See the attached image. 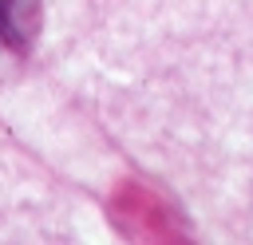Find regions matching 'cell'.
Masks as SVG:
<instances>
[{
  "mask_svg": "<svg viewBox=\"0 0 253 245\" xmlns=\"http://www.w3.org/2000/svg\"><path fill=\"white\" fill-rule=\"evenodd\" d=\"M40 32V0H0V43L24 55Z\"/></svg>",
  "mask_w": 253,
  "mask_h": 245,
  "instance_id": "1",
  "label": "cell"
}]
</instances>
